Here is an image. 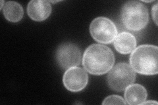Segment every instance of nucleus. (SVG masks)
Returning a JSON list of instances; mask_svg holds the SVG:
<instances>
[{
    "instance_id": "obj_1",
    "label": "nucleus",
    "mask_w": 158,
    "mask_h": 105,
    "mask_svg": "<svg viewBox=\"0 0 158 105\" xmlns=\"http://www.w3.org/2000/svg\"><path fill=\"white\" fill-rule=\"evenodd\" d=\"M114 63L115 57L111 49L102 44L89 46L82 58V64L86 71L97 76L108 72Z\"/></svg>"
},
{
    "instance_id": "obj_2",
    "label": "nucleus",
    "mask_w": 158,
    "mask_h": 105,
    "mask_svg": "<svg viewBox=\"0 0 158 105\" xmlns=\"http://www.w3.org/2000/svg\"><path fill=\"white\" fill-rule=\"evenodd\" d=\"M131 67L143 75L158 73V48L153 45H142L135 48L130 57Z\"/></svg>"
},
{
    "instance_id": "obj_3",
    "label": "nucleus",
    "mask_w": 158,
    "mask_h": 105,
    "mask_svg": "<svg viewBox=\"0 0 158 105\" xmlns=\"http://www.w3.org/2000/svg\"><path fill=\"white\" fill-rule=\"evenodd\" d=\"M121 20L124 26L131 31H140L149 22V14L144 4L137 1H129L121 9Z\"/></svg>"
},
{
    "instance_id": "obj_4",
    "label": "nucleus",
    "mask_w": 158,
    "mask_h": 105,
    "mask_svg": "<svg viewBox=\"0 0 158 105\" xmlns=\"http://www.w3.org/2000/svg\"><path fill=\"white\" fill-rule=\"evenodd\" d=\"M136 74L131 65L120 63L112 67L107 75V83L111 89L120 92L135 81Z\"/></svg>"
},
{
    "instance_id": "obj_5",
    "label": "nucleus",
    "mask_w": 158,
    "mask_h": 105,
    "mask_svg": "<svg viewBox=\"0 0 158 105\" xmlns=\"http://www.w3.org/2000/svg\"><path fill=\"white\" fill-rule=\"evenodd\" d=\"M92 37L99 43L109 44L114 41L117 36L115 24L106 17H98L94 19L90 26Z\"/></svg>"
},
{
    "instance_id": "obj_6",
    "label": "nucleus",
    "mask_w": 158,
    "mask_h": 105,
    "mask_svg": "<svg viewBox=\"0 0 158 105\" xmlns=\"http://www.w3.org/2000/svg\"><path fill=\"white\" fill-rule=\"evenodd\" d=\"M81 51L79 47L72 43H65L57 48L56 53V61L64 70L77 67L81 62Z\"/></svg>"
},
{
    "instance_id": "obj_7",
    "label": "nucleus",
    "mask_w": 158,
    "mask_h": 105,
    "mask_svg": "<svg viewBox=\"0 0 158 105\" xmlns=\"http://www.w3.org/2000/svg\"><path fill=\"white\" fill-rule=\"evenodd\" d=\"M64 86L69 91L79 92L85 89L88 82V76L85 70L79 67L67 69L63 77Z\"/></svg>"
},
{
    "instance_id": "obj_8",
    "label": "nucleus",
    "mask_w": 158,
    "mask_h": 105,
    "mask_svg": "<svg viewBox=\"0 0 158 105\" xmlns=\"http://www.w3.org/2000/svg\"><path fill=\"white\" fill-rule=\"evenodd\" d=\"M52 6L49 2L44 0H33L27 7L28 15L34 21H45L52 13Z\"/></svg>"
},
{
    "instance_id": "obj_9",
    "label": "nucleus",
    "mask_w": 158,
    "mask_h": 105,
    "mask_svg": "<svg viewBox=\"0 0 158 105\" xmlns=\"http://www.w3.org/2000/svg\"><path fill=\"white\" fill-rule=\"evenodd\" d=\"M136 43V39L134 35L129 32H123L116 36L113 45L117 52L127 55L134 51Z\"/></svg>"
},
{
    "instance_id": "obj_10",
    "label": "nucleus",
    "mask_w": 158,
    "mask_h": 105,
    "mask_svg": "<svg viewBox=\"0 0 158 105\" xmlns=\"http://www.w3.org/2000/svg\"><path fill=\"white\" fill-rule=\"evenodd\" d=\"M147 96L146 89L140 84H131L125 89V98L128 104H142L146 100Z\"/></svg>"
},
{
    "instance_id": "obj_11",
    "label": "nucleus",
    "mask_w": 158,
    "mask_h": 105,
    "mask_svg": "<svg viewBox=\"0 0 158 105\" xmlns=\"http://www.w3.org/2000/svg\"><path fill=\"white\" fill-rule=\"evenodd\" d=\"M4 17L8 21L17 22L21 21L24 15L23 7L15 2H7L4 5Z\"/></svg>"
},
{
    "instance_id": "obj_12",
    "label": "nucleus",
    "mask_w": 158,
    "mask_h": 105,
    "mask_svg": "<svg viewBox=\"0 0 158 105\" xmlns=\"http://www.w3.org/2000/svg\"><path fill=\"white\" fill-rule=\"evenodd\" d=\"M103 104H126L127 102L121 97L118 95H110L106 97L102 103Z\"/></svg>"
},
{
    "instance_id": "obj_13",
    "label": "nucleus",
    "mask_w": 158,
    "mask_h": 105,
    "mask_svg": "<svg viewBox=\"0 0 158 105\" xmlns=\"http://www.w3.org/2000/svg\"><path fill=\"white\" fill-rule=\"evenodd\" d=\"M152 17L153 19L156 23V25H157V3H156L152 7Z\"/></svg>"
},
{
    "instance_id": "obj_14",
    "label": "nucleus",
    "mask_w": 158,
    "mask_h": 105,
    "mask_svg": "<svg viewBox=\"0 0 158 105\" xmlns=\"http://www.w3.org/2000/svg\"><path fill=\"white\" fill-rule=\"evenodd\" d=\"M157 104H158L157 102L154 101H145L142 104H146V105H149V104L154 105V104H156V105H157Z\"/></svg>"
},
{
    "instance_id": "obj_15",
    "label": "nucleus",
    "mask_w": 158,
    "mask_h": 105,
    "mask_svg": "<svg viewBox=\"0 0 158 105\" xmlns=\"http://www.w3.org/2000/svg\"><path fill=\"white\" fill-rule=\"evenodd\" d=\"M3 3H4V2H3V1H2V5H1V7H0V9H3V7L4 6Z\"/></svg>"
}]
</instances>
